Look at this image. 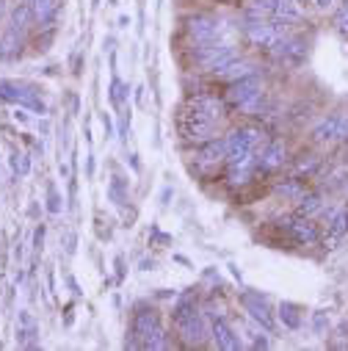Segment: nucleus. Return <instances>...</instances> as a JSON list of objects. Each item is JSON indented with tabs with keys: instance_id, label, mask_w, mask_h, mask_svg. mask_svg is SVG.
<instances>
[{
	"instance_id": "1",
	"label": "nucleus",
	"mask_w": 348,
	"mask_h": 351,
	"mask_svg": "<svg viewBox=\"0 0 348 351\" xmlns=\"http://www.w3.org/2000/svg\"><path fill=\"white\" fill-rule=\"evenodd\" d=\"M171 321H174V329L183 335V340H186L188 346H199V343H205L208 337H213L210 326L205 324L202 313L197 310V304H194L191 299H183L177 307H174Z\"/></svg>"
},
{
	"instance_id": "2",
	"label": "nucleus",
	"mask_w": 348,
	"mask_h": 351,
	"mask_svg": "<svg viewBox=\"0 0 348 351\" xmlns=\"http://www.w3.org/2000/svg\"><path fill=\"white\" fill-rule=\"evenodd\" d=\"M260 97H263V83H260L257 75H251V77H243V80L229 83V89H227V95H224V103H227L229 108L251 111V108L260 103Z\"/></svg>"
},
{
	"instance_id": "3",
	"label": "nucleus",
	"mask_w": 348,
	"mask_h": 351,
	"mask_svg": "<svg viewBox=\"0 0 348 351\" xmlns=\"http://www.w3.org/2000/svg\"><path fill=\"white\" fill-rule=\"evenodd\" d=\"M0 100L6 103H17V106H25V108H34V111H45V103L39 97V92H34L31 86L25 83H14V80H0Z\"/></svg>"
},
{
	"instance_id": "4",
	"label": "nucleus",
	"mask_w": 348,
	"mask_h": 351,
	"mask_svg": "<svg viewBox=\"0 0 348 351\" xmlns=\"http://www.w3.org/2000/svg\"><path fill=\"white\" fill-rule=\"evenodd\" d=\"M282 36H288L285 34V23H266V20H257V23H249L246 25V39L254 45V47H266V50H271Z\"/></svg>"
},
{
	"instance_id": "5",
	"label": "nucleus",
	"mask_w": 348,
	"mask_h": 351,
	"mask_svg": "<svg viewBox=\"0 0 348 351\" xmlns=\"http://www.w3.org/2000/svg\"><path fill=\"white\" fill-rule=\"evenodd\" d=\"M240 304H243V310L249 313V318H251L257 326H263L266 332H274V329H277L274 313H271L269 302L260 296V293H254V291H243V293H240Z\"/></svg>"
},
{
	"instance_id": "6",
	"label": "nucleus",
	"mask_w": 348,
	"mask_h": 351,
	"mask_svg": "<svg viewBox=\"0 0 348 351\" xmlns=\"http://www.w3.org/2000/svg\"><path fill=\"white\" fill-rule=\"evenodd\" d=\"M155 326H158V315H155V310L141 307V310L133 315V321H130V332H127L125 346H127V348H144V340L152 335Z\"/></svg>"
},
{
	"instance_id": "7",
	"label": "nucleus",
	"mask_w": 348,
	"mask_h": 351,
	"mask_svg": "<svg viewBox=\"0 0 348 351\" xmlns=\"http://www.w3.org/2000/svg\"><path fill=\"white\" fill-rule=\"evenodd\" d=\"M188 117L194 119H205V122H219L224 117V100L213 97V95H197L188 100Z\"/></svg>"
},
{
	"instance_id": "8",
	"label": "nucleus",
	"mask_w": 348,
	"mask_h": 351,
	"mask_svg": "<svg viewBox=\"0 0 348 351\" xmlns=\"http://www.w3.org/2000/svg\"><path fill=\"white\" fill-rule=\"evenodd\" d=\"M188 34L197 45H208V42H219V34H221V25L216 17H208V14H197L188 20Z\"/></svg>"
},
{
	"instance_id": "9",
	"label": "nucleus",
	"mask_w": 348,
	"mask_h": 351,
	"mask_svg": "<svg viewBox=\"0 0 348 351\" xmlns=\"http://www.w3.org/2000/svg\"><path fill=\"white\" fill-rule=\"evenodd\" d=\"M194 163L208 169V166H216V163H227V141L224 138H208L197 147L194 152Z\"/></svg>"
},
{
	"instance_id": "10",
	"label": "nucleus",
	"mask_w": 348,
	"mask_h": 351,
	"mask_svg": "<svg viewBox=\"0 0 348 351\" xmlns=\"http://www.w3.org/2000/svg\"><path fill=\"white\" fill-rule=\"evenodd\" d=\"M260 133L257 128H235V130H229L227 133V155H232V152H254L257 149V144H260Z\"/></svg>"
},
{
	"instance_id": "11",
	"label": "nucleus",
	"mask_w": 348,
	"mask_h": 351,
	"mask_svg": "<svg viewBox=\"0 0 348 351\" xmlns=\"http://www.w3.org/2000/svg\"><path fill=\"white\" fill-rule=\"evenodd\" d=\"M271 50H274V56H277L279 61H285V64H290V66H299V64H304V58H307L304 42H301V39H293V36H282Z\"/></svg>"
},
{
	"instance_id": "12",
	"label": "nucleus",
	"mask_w": 348,
	"mask_h": 351,
	"mask_svg": "<svg viewBox=\"0 0 348 351\" xmlns=\"http://www.w3.org/2000/svg\"><path fill=\"white\" fill-rule=\"evenodd\" d=\"M288 224V232L293 235V241L296 243H304V246H312V243H318V227L312 224V219H307V216H293L290 221H285Z\"/></svg>"
},
{
	"instance_id": "13",
	"label": "nucleus",
	"mask_w": 348,
	"mask_h": 351,
	"mask_svg": "<svg viewBox=\"0 0 348 351\" xmlns=\"http://www.w3.org/2000/svg\"><path fill=\"white\" fill-rule=\"evenodd\" d=\"M285 160H288L285 144L282 141H269L266 149L260 152V158H257V169L260 171H277L279 166H285Z\"/></svg>"
},
{
	"instance_id": "14",
	"label": "nucleus",
	"mask_w": 348,
	"mask_h": 351,
	"mask_svg": "<svg viewBox=\"0 0 348 351\" xmlns=\"http://www.w3.org/2000/svg\"><path fill=\"white\" fill-rule=\"evenodd\" d=\"M25 47V34L23 31H14V28H6L3 36H0V61H17L20 53Z\"/></svg>"
},
{
	"instance_id": "15",
	"label": "nucleus",
	"mask_w": 348,
	"mask_h": 351,
	"mask_svg": "<svg viewBox=\"0 0 348 351\" xmlns=\"http://www.w3.org/2000/svg\"><path fill=\"white\" fill-rule=\"evenodd\" d=\"M340 125H343V114H332L326 117L323 122H318L312 128V141L315 144H332V141H340Z\"/></svg>"
},
{
	"instance_id": "16",
	"label": "nucleus",
	"mask_w": 348,
	"mask_h": 351,
	"mask_svg": "<svg viewBox=\"0 0 348 351\" xmlns=\"http://www.w3.org/2000/svg\"><path fill=\"white\" fill-rule=\"evenodd\" d=\"M210 332H213V340H216V346H219L221 351H238V348L243 346L240 337L235 335V329H232L224 318H216L213 326H210Z\"/></svg>"
},
{
	"instance_id": "17",
	"label": "nucleus",
	"mask_w": 348,
	"mask_h": 351,
	"mask_svg": "<svg viewBox=\"0 0 348 351\" xmlns=\"http://www.w3.org/2000/svg\"><path fill=\"white\" fill-rule=\"evenodd\" d=\"M36 340H39V324L34 321V315L28 310H23L17 318V343L20 346H36Z\"/></svg>"
},
{
	"instance_id": "18",
	"label": "nucleus",
	"mask_w": 348,
	"mask_h": 351,
	"mask_svg": "<svg viewBox=\"0 0 348 351\" xmlns=\"http://www.w3.org/2000/svg\"><path fill=\"white\" fill-rule=\"evenodd\" d=\"M31 6H34V17H36L39 28H50L58 17L61 0H31Z\"/></svg>"
},
{
	"instance_id": "19",
	"label": "nucleus",
	"mask_w": 348,
	"mask_h": 351,
	"mask_svg": "<svg viewBox=\"0 0 348 351\" xmlns=\"http://www.w3.org/2000/svg\"><path fill=\"white\" fill-rule=\"evenodd\" d=\"M34 23H36V17H34V6L31 3H23V0H20L17 6H12V12H9V28L25 34Z\"/></svg>"
},
{
	"instance_id": "20",
	"label": "nucleus",
	"mask_w": 348,
	"mask_h": 351,
	"mask_svg": "<svg viewBox=\"0 0 348 351\" xmlns=\"http://www.w3.org/2000/svg\"><path fill=\"white\" fill-rule=\"evenodd\" d=\"M251 75H257V66L251 64V61H246V58H235L229 66H224L216 77H221V80H227V83H235V80H243V77H251Z\"/></svg>"
},
{
	"instance_id": "21",
	"label": "nucleus",
	"mask_w": 348,
	"mask_h": 351,
	"mask_svg": "<svg viewBox=\"0 0 348 351\" xmlns=\"http://www.w3.org/2000/svg\"><path fill=\"white\" fill-rule=\"evenodd\" d=\"M271 17L277 23H299L301 20V9H299V0H277V6L271 12Z\"/></svg>"
},
{
	"instance_id": "22",
	"label": "nucleus",
	"mask_w": 348,
	"mask_h": 351,
	"mask_svg": "<svg viewBox=\"0 0 348 351\" xmlns=\"http://www.w3.org/2000/svg\"><path fill=\"white\" fill-rule=\"evenodd\" d=\"M323 210H326V199H323L321 194H315V191H307V194L299 199V216L312 219V216H321Z\"/></svg>"
},
{
	"instance_id": "23",
	"label": "nucleus",
	"mask_w": 348,
	"mask_h": 351,
	"mask_svg": "<svg viewBox=\"0 0 348 351\" xmlns=\"http://www.w3.org/2000/svg\"><path fill=\"white\" fill-rule=\"evenodd\" d=\"M277 191L282 194V197H288V199H293V202H299L304 194H307V189H304V183L299 180V178H288V180H282V183H277Z\"/></svg>"
},
{
	"instance_id": "24",
	"label": "nucleus",
	"mask_w": 348,
	"mask_h": 351,
	"mask_svg": "<svg viewBox=\"0 0 348 351\" xmlns=\"http://www.w3.org/2000/svg\"><path fill=\"white\" fill-rule=\"evenodd\" d=\"M108 97H111V103H114L116 108H125V106H127V100H130V86H127V83H122V80L114 75Z\"/></svg>"
},
{
	"instance_id": "25",
	"label": "nucleus",
	"mask_w": 348,
	"mask_h": 351,
	"mask_svg": "<svg viewBox=\"0 0 348 351\" xmlns=\"http://www.w3.org/2000/svg\"><path fill=\"white\" fill-rule=\"evenodd\" d=\"M279 318L288 329H299L301 326V315H299V307L293 302H282L279 304Z\"/></svg>"
},
{
	"instance_id": "26",
	"label": "nucleus",
	"mask_w": 348,
	"mask_h": 351,
	"mask_svg": "<svg viewBox=\"0 0 348 351\" xmlns=\"http://www.w3.org/2000/svg\"><path fill=\"white\" fill-rule=\"evenodd\" d=\"M171 343H169V332L158 324L155 329H152V335L144 340V348H149V351H163V348H169Z\"/></svg>"
},
{
	"instance_id": "27",
	"label": "nucleus",
	"mask_w": 348,
	"mask_h": 351,
	"mask_svg": "<svg viewBox=\"0 0 348 351\" xmlns=\"http://www.w3.org/2000/svg\"><path fill=\"white\" fill-rule=\"evenodd\" d=\"M318 169H321V158L318 155H301L296 160V166H293V171L304 174V178H307V174H312V171H318Z\"/></svg>"
},
{
	"instance_id": "28",
	"label": "nucleus",
	"mask_w": 348,
	"mask_h": 351,
	"mask_svg": "<svg viewBox=\"0 0 348 351\" xmlns=\"http://www.w3.org/2000/svg\"><path fill=\"white\" fill-rule=\"evenodd\" d=\"M12 169L20 174V178H25V174L31 171V160H28V155H23V152H14V155H12Z\"/></svg>"
},
{
	"instance_id": "29",
	"label": "nucleus",
	"mask_w": 348,
	"mask_h": 351,
	"mask_svg": "<svg viewBox=\"0 0 348 351\" xmlns=\"http://www.w3.org/2000/svg\"><path fill=\"white\" fill-rule=\"evenodd\" d=\"M111 199H114L116 205L125 202V180H122V178H114V183H111Z\"/></svg>"
},
{
	"instance_id": "30",
	"label": "nucleus",
	"mask_w": 348,
	"mask_h": 351,
	"mask_svg": "<svg viewBox=\"0 0 348 351\" xmlns=\"http://www.w3.org/2000/svg\"><path fill=\"white\" fill-rule=\"evenodd\" d=\"M47 210L50 213H61V197H58L55 186H47Z\"/></svg>"
},
{
	"instance_id": "31",
	"label": "nucleus",
	"mask_w": 348,
	"mask_h": 351,
	"mask_svg": "<svg viewBox=\"0 0 348 351\" xmlns=\"http://www.w3.org/2000/svg\"><path fill=\"white\" fill-rule=\"evenodd\" d=\"M337 31L348 36V0H345V3H343V9L337 12Z\"/></svg>"
},
{
	"instance_id": "32",
	"label": "nucleus",
	"mask_w": 348,
	"mask_h": 351,
	"mask_svg": "<svg viewBox=\"0 0 348 351\" xmlns=\"http://www.w3.org/2000/svg\"><path fill=\"white\" fill-rule=\"evenodd\" d=\"M42 246H45V227L39 224V227H36V232H34V249H36V252H42Z\"/></svg>"
},
{
	"instance_id": "33",
	"label": "nucleus",
	"mask_w": 348,
	"mask_h": 351,
	"mask_svg": "<svg viewBox=\"0 0 348 351\" xmlns=\"http://www.w3.org/2000/svg\"><path fill=\"white\" fill-rule=\"evenodd\" d=\"M100 119H103V128H105V136H114V125H111V117H108V114H100Z\"/></svg>"
},
{
	"instance_id": "34",
	"label": "nucleus",
	"mask_w": 348,
	"mask_h": 351,
	"mask_svg": "<svg viewBox=\"0 0 348 351\" xmlns=\"http://www.w3.org/2000/svg\"><path fill=\"white\" fill-rule=\"evenodd\" d=\"M332 3H334V0H315L318 9H332Z\"/></svg>"
},
{
	"instance_id": "35",
	"label": "nucleus",
	"mask_w": 348,
	"mask_h": 351,
	"mask_svg": "<svg viewBox=\"0 0 348 351\" xmlns=\"http://www.w3.org/2000/svg\"><path fill=\"white\" fill-rule=\"evenodd\" d=\"M9 12V6H6V0H0V20H3V14Z\"/></svg>"
},
{
	"instance_id": "36",
	"label": "nucleus",
	"mask_w": 348,
	"mask_h": 351,
	"mask_svg": "<svg viewBox=\"0 0 348 351\" xmlns=\"http://www.w3.org/2000/svg\"><path fill=\"white\" fill-rule=\"evenodd\" d=\"M23 3H31V0H23Z\"/></svg>"
},
{
	"instance_id": "37",
	"label": "nucleus",
	"mask_w": 348,
	"mask_h": 351,
	"mask_svg": "<svg viewBox=\"0 0 348 351\" xmlns=\"http://www.w3.org/2000/svg\"><path fill=\"white\" fill-rule=\"evenodd\" d=\"M345 210H348V202H345Z\"/></svg>"
},
{
	"instance_id": "38",
	"label": "nucleus",
	"mask_w": 348,
	"mask_h": 351,
	"mask_svg": "<svg viewBox=\"0 0 348 351\" xmlns=\"http://www.w3.org/2000/svg\"><path fill=\"white\" fill-rule=\"evenodd\" d=\"M301 3H304V0H301Z\"/></svg>"
}]
</instances>
